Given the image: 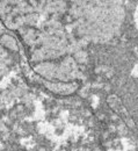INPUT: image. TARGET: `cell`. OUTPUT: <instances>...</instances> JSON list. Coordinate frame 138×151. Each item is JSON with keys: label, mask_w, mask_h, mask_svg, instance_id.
<instances>
[]
</instances>
